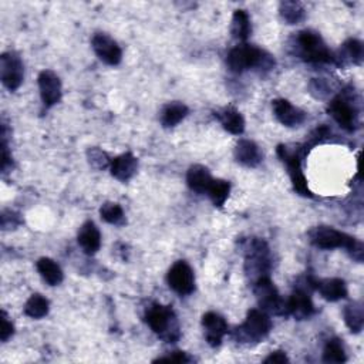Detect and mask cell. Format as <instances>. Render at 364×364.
<instances>
[{"mask_svg":"<svg viewBox=\"0 0 364 364\" xmlns=\"http://www.w3.org/2000/svg\"><path fill=\"white\" fill-rule=\"evenodd\" d=\"M309 240L311 244L319 249H337L343 248L349 252V255L357 261H363V244L356 238L340 232L332 226H316L309 230Z\"/></svg>","mask_w":364,"mask_h":364,"instance_id":"cell-1","label":"cell"},{"mask_svg":"<svg viewBox=\"0 0 364 364\" xmlns=\"http://www.w3.org/2000/svg\"><path fill=\"white\" fill-rule=\"evenodd\" d=\"M230 72L244 73L251 69L271 70L275 66V60L262 48L252 44H239L233 47L226 58Z\"/></svg>","mask_w":364,"mask_h":364,"instance_id":"cell-2","label":"cell"},{"mask_svg":"<svg viewBox=\"0 0 364 364\" xmlns=\"http://www.w3.org/2000/svg\"><path fill=\"white\" fill-rule=\"evenodd\" d=\"M145 320L151 330L168 343H174L179 339V323L175 312L171 306H164L160 303H154L145 313Z\"/></svg>","mask_w":364,"mask_h":364,"instance_id":"cell-3","label":"cell"},{"mask_svg":"<svg viewBox=\"0 0 364 364\" xmlns=\"http://www.w3.org/2000/svg\"><path fill=\"white\" fill-rule=\"evenodd\" d=\"M299 53L308 63L330 65L334 63V53L326 46L319 33L303 30L297 36Z\"/></svg>","mask_w":364,"mask_h":364,"instance_id":"cell-4","label":"cell"},{"mask_svg":"<svg viewBox=\"0 0 364 364\" xmlns=\"http://www.w3.org/2000/svg\"><path fill=\"white\" fill-rule=\"evenodd\" d=\"M272 330V320L269 315L259 309L248 312L245 322L235 329L233 336L239 343H259Z\"/></svg>","mask_w":364,"mask_h":364,"instance_id":"cell-5","label":"cell"},{"mask_svg":"<svg viewBox=\"0 0 364 364\" xmlns=\"http://www.w3.org/2000/svg\"><path fill=\"white\" fill-rule=\"evenodd\" d=\"M254 293L261 311L266 312L268 315L276 316L287 315L286 300L280 297L275 283L269 279V276H262L258 280H255Z\"/></svg>","mask_w":364,"mask_h":364,"instance_id":"cell-6","label":"cell"},{"mask_svg":"<svg viewBox=\"0 0 364 364\" xmlns=\"http://www.w3.org/2000/svg\"><path fill=\"white\" fill-rule=\"evenodd\" d=\"M269 247L265 240L254 238L248 242L247 247V262L245 272L252 279L258 280L262 276H268L272 266Z\"/></svg>","mask_w":364,"mask_h":364,"instance_id":"cell-7","label":"cell"},{"mask_svg":"<svg viewBox=\"0 0 364 364\" xmlns=\"http://www.w3.org/2000/svg\"><path fill=\"white\" fill-rule=\"evenodd\" d=\"M351 94L346 91L329 103L327 111L333 117L336 123L346 131L351 133L358 126V110L356 105V100H351Z\"/></svg>","mask_w":364,"mask_h":364,"instance_id":"cell-8","label":"cell"},{"mask_svg":"<svg viewBox=\"0 0 364 364\" xmlns=\"http://www.w3.org/2000/svg\"><path fill=\"white\" fill-rule=\"evenodd\" d=\"M279 158L282 160V162L286 165L289 176L292 179L293 188L297 194L303 195V197H312V193L308 187V179L303 174L301 169V157L303 154L299 150H290L286 145H279L276 150Z\"/></svg>","mask_w":364,"mask_h":364,"instance_id":"cell-9","label":"cell"},{"mask_svg":"<svg viewBox=\"0 0 364 364\" xmlns=\"http://www.w3.org/2000/svg\"><path fill=\"white\" fill-rule=\"evenodd\" d=\"M23 77L25 67L19 54L13 51L4 53L0 57V79L4 86L11 91H16L22 86Z\"/></svg>","mask_w":364,"mask_h":364,"instance_id":"cell-10","label":"cell"},{"mask_svg":"<svg viewBox=\"0 0 364 364\" xmlns=\"http://www.w3.org/2000/svg\"><path fill=\"white\" fill-rule=\"evenodd\" d=\"M167 280L169 287L181 296L191 294L195 290V276L186 261H178L171 266Z\"/></svg>","mask_w":364,"mask_h":364,"instance_id":"cell-11","label":"cell"},{"mask_svg":"<svg viewBox=\"0 0 364 364\" xmlns=\"http://www.w3.org/2000/svg\"><path fill=\"white\" fill-rule=\"evenodd\" d=\"M91 46L97 57L108 66H117L123 58V51L115 40H112L108 34L97 33L91 40Z\"/></svg>","mask_w":364,"mask_h":364,"instance_id":"cell-12","label":"cell"},{"mask_svg":"<svg viewBox=\"0 0 364 364\" xmlns=\"http://www.w3.org/2000/svg\"><path fill=\"white\" fill-rule=\"evenodd\" d=\"M39 90L43 104L48 108L62 100V82L51 70H43L39 74Z\"/></svg>","mask_w":364,"mask_h":364,"instance_id":"cell-13","label":"cell"},{"mask_svg":"<svg viewBox=\"0 0 364 364\" xmlns=\"http://www.w3.org/2000/svg\"><path fill=\"white\" fill-rule=\"evenodd\" d=\"M273 107V112L275 117L278 118V121L280 124H283L285 127H299L306 119V112L294 107L290 101L285 100V98H278L272 103Z\"/></svg>","mask_w":364,"mask_h":364,"instance_id":"cell-14","label":"cell"},{"mask_svg":"<svg viewBox=\"0 0 364 364\" xmlns=\"http://www.w3.org/2000/svg\"><path fill=\"white\" fill-rule=\"evenodd\" d=\"M287 315H292L296 320L309 319L315 313V306L311 296L301 289H297L292 293L286 301Z\"/></svg>","mask_w":364,"mask_h":364,"instance_id":"cell-15","label":"cell"},{"mask_svg":"<svg viewBox=\"0 0 364 364\" xmlns=\"http://www.w3.org/2000/svg\"><path fill=\"white\" fill-rule=\"evenodd\" d=\"M202 327L205 339L211 347H218L222 343L223 336L228 333L226 320L215 312H208L204 315Z\"/></svg>","mask_w":364,"mask_h":364,"instance_id":"cell-16","label":"cell"},{"mask_svg":"<svg viewBox=\"0 0 364 364\" xmlns=\"http://www.w3.org/2000/svg\"><path fill=\"white\" fill-rule=\"evenodd\" d=\"M309 285L315 287L323 299L327 301H339L347 297V285L343 279L332 278V279H309Z\"/></svg>","mask_w":364,"mask_h":364,"instance_id":"cell-17","label":"cell"},{"mask_svg":"<svg viewBox=\"0 0 364 364\" xmlns=\"http://www.w3.org/2000/svg\"><path fill=\"white\" fill-rule=\"evenodd\" d=\"M137 169H138V160L131 152L121 154L119 157L114 158L110 165L111 175L121 182L130 181L137 174Z\"/></svg>","mask_w":364,"mask_h":364,"instance_id":"cell-18","label":"cell"},{"mask_svg":"<svg viewBox=\"0 0 364 364\" xmlns=\"http://www.w3.org/2000/svg\"><path fill=\"white\" fill-rule=\"evenodd\" d=\"M79 245L87 255H96L101 247V233L94 222L87 221L82 225L77 235Z\"/></svg>","mask_w":364,"mask_h":364,"instance_id":"cell-19","label":"cell"},{"mask_svg":"<svg viewBox=\"0 0 364 364\" xmlns=\"http://www.w3.org/2000/svg\"><path fill=\"white\" fill-rule=\"evenodd\" d=\"M363 44L357 39H349L340 48L339 54H334V65L347 66L356 65L360 66L363 62Z\"/></svg>","mask_w":364,"mask_h":364,"instance_id":"cell-20","label":"cell"},{"mask_svg":"<svg viewBox=\"0 0 364 364\" xmlns=\"http://www.w3.org/2000/svg\"><path fill=\"white\" fill-rule=\"evenodd\" d=\"M235 160L248 168H255L262 162V152L254 141L240 140L235 148Z\"/></svg>","mask_w":364,"mask_h":364,"instance_id":"cell-21","label":"cell"},{"mask_svg":"<svg viewBox=\"0 0 364 364\" xmlns=\"http://www.w3.org/2000/svg\"><path fill=\"white\" fill-rule=\"evenodd\" d=\"M215 115L218 117L219 123L228 133L233 136H240L245 131V119L233 107H225L218 112H215Z\"/></svg>","mask_w":364,"mask_h":364,"instance_id":"cell-22","label":"cell"},{"mask_svg":"<svg viewBox=\"0 0 364 364\" xmlns=\"http://www.w3.org/2000/svg\"><path fill=\"white\" fill-rule=\"evenodd\" d=\"M212 181L214 178L211 172L204 165H193L187 172L188 187L198 194H207Z\"/></svg>","mask_w":364,"mask_h":364,"instance_id":"cell-23","label":"cell"},{"mask_svg":"<svg viewBox=\"0 0 364 364\" xmlns=\"http://www.w3.org/2000/svg\"><path fill=\"white\" fill-rule=\"evenodd\" d=\"M190 110L186 104L182 103H169L168 105L164 107L162 114H161V124L165 129H172L178 126L182 119L188 115Z\"/></svg>","mask_w":364,"mask_h":364,"instance_id":"cell-24","label":"cell"},{"mask_svg":"<svg viewBox=\"0 0 364 364\" xmlns=\"http://www.w3.org/2000/svg\"><path fill=\"white\" fill-rule=\"evenodd\" d=\"M37 271L40 276L50 285V286H57L63 282L65 275L62 268H60L53 259L50 258H40L37 261Z\"/></svg>","mask_w":364,"mask_h":364,"instance_id":"cell-25","label":"cell"},{"mask_svg":"<svg viewBox=\"0 0 364 364\" xmlns=\"http://www.w3.org/2000/svg\"><path fill=\"white\" fill-rule=\"evenodd\" d=\"M251 19L245 11H235L230 25V33L233 39L239 41H245L251 36Z\"/></svg>","mask_w":364,"mask_h":364,"instance_id":"cell-26","label":"cell"},{"mask_svg":"<svg viewBox=\"0 0 364 364\" xmlns=\"http://www.w3.org/2000/svg\"><path fill=\"white\" fill-rule=\"evenodd\" d=\"M344 322L347 327L350 329L351 333H360L364 326V312H363V305L360 301H353L350 305H347L343 311Z\"/></svg>","mask_w":364,"mask_h":364,"instance_id":"cell-27","label":"cell"},{"mask_svg":"<svg viewBox=\"0 0 364 364\" xmlns=\"http://www.w3.org/2000/svg\"><path fill=\"white\" fill-rule=\"evenodd\" d=\"M48 313V300L36 293L29 297L25 305V315L32 319H41Z\"/></svg>","mask_w":364,"mask_h":364,"instance_id":"cell-28","label":"cell"},{"mask_svg":"<svg viewBox=\"0 0 364 364\" xmlns=\"http://www.w3.org/2000/svg\"><path fill=\"white\" fill-rule=\"evenodd\" d=\"M230 193V184L225 179H214L212 184L209 186L207 194L211 198L212 204L218 208L223 207Z\"/></svg>","mask_w":364,"mask_h":364,"instance_id":"cell-29","label":"cell"},{"mask_svg":"<svg viewBox=\"0 0 364 364\" xmlns=\"http://www.w3.org/2000/svg\"><path fill=\"white\" fill-rule=\"evenodd\" d=\"M282 19L287 25H297L303 19H305V9H303L301 4L299 2H282L279 8Z\"/></svg>","mask_w":364,"mask_h":364,"instance_id":"cell-30","label":"cell"},{"mask_svg":"<svg viewBox=\"0 0 364 364\" xmlns=\"http://www.w3.org/2000/svg\"><path fill=\"white\" fill-rule=\"evenodd\" d=\"M347 360L343 343L339 339H332L326 343L323 350V361L330 364H340Z\"/></svg>","mask_w":364,"mask_h":364,"instance_id":"cell-31","label":"cell"},{"mask_svg":"<svg viewBox=\"0 0 364 364\" xmlns=\"http://www.w3.org/2000/svg\"><path fill=\"white\" fill-rule=\"evenodd\" d=\"M101 218L111 225H123L126 222L124 211L115 202H105L100 209Z\"/></svg>","mask_w":364,"mask_h":364,"instance_id":"cell-32","label":"cell"},{"mask_svg":"<svg viewBox=\"0 0 364 364\" xmlns=\"http://www.w3.org/2000/svg\"><path fill=\"white\" fill-rule=\"evenodd\" d=\"M87 158H89V162L97 169H105L107 167L111 165L108 155L100 148H90L87 151Z\"/></svg>","mask_w":364,"mask_h":364,"instance_id":"cell-33","label":"cell"},{"mask_svg":"<svg viewBox=\"0 0 364 364\" xmlns=\"http://www.w3.org/2000/svg\"><path fill=\"white\" fill-rule=\"evenodd\" d=\"M161 361H171V363H191L193 358L190 356H187V353L184 351H174L169 356H164V357H158L157 360H154V363H161Z\"/></svg>","mask_w":364,"mask_h":364,"instance_id":"cell-34","label":"cell"},{"mask_svg":"<svg viewBox=\"0 0 364 364\" xmlns=\"http://www.w3.org/2000/svg\"><path fill=\"white\" fill-rule=\"evenodd\" d=\"M15 327L12 325V322L9 320L6 312H2V329H0V339L2 342H8L12 336H13Z\"/></svg>","mask_w":364,"mask_h":364,"instance_id":"cell-35","label":"cell"},{"mask_svg":"<svg viewBox=\"0 0 364 364\" xmlns=\"http://www.w3.org/2000/svg\"><path fill=\"white\" fill-rule=\"evenodd\" d=\"M264 363H266V364H272V363L283 364V363H289V358H287V356L283 351H275L269 357H266L264 360Z\"/></svg>","mask_w":364,"mask_h":364,"instance_id":"cell-36","label":"cell"}]
</instances>
